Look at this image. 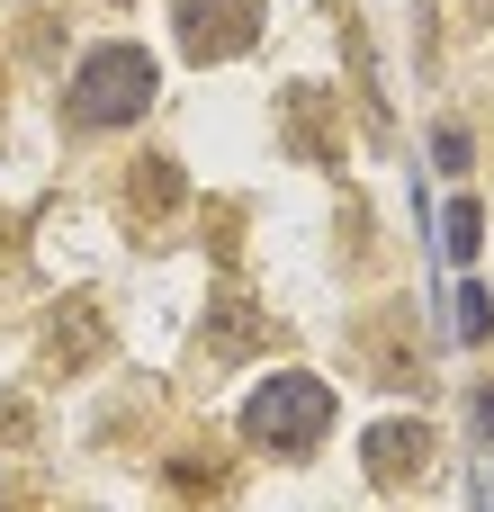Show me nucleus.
<instances>
[{"label": "nucleus", "instance_id": "2", "mask_svg": "<svg viewBox=\"0 0 494 512\" xmlns=\"http://www.w3.org/2000/svg\"><path fill=\"white\" fill-rule=\"evenodd\" d=\"M144 90H153V72H144V54H99L90 72H81V117L90 126H108V117H135L144 108Z\"/></svg>", "mask_w": 494, "mask_h": 512}, {"label": "nucleus", "instance_id": "1", "mask_svg": "<svg viewBox=\"0 0 494 512\" xmlns=\"http://www.w3.org/2000/svg\"><path fill=\"white\" fill-rule=\"evenodd\" d=\"M324 414H333V396H324L315 378H279V387H261V405H252V432H261V441H279V450H306Z\"/></svg>", "mask_w": 494, "mask_h": 512}]
</instances>
